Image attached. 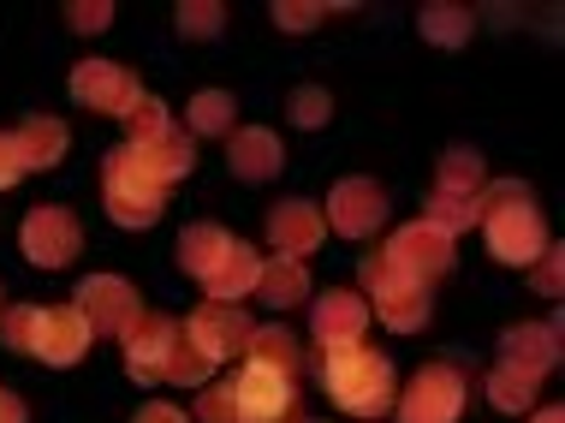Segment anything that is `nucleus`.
<instances>
[{
    "instance_id": "obj_1",
    "label": "nucleus",
    "mask_w": 565,
    "mask_h": 423,
    "mask_svg": "<svg viewBox=\"0 0 565 423\" xmlns=\"http://www.w3.org/2000/svg\"><path fill=\"white\" fill-rule=\"evenodd\" d=\"M477 226H482L488 251H494V263H507V268H530L547 245H554L524 179H494V186H482L477 191Z\"/></svg>"
},
{
    "instance_id": "obj_2",
    "label": "nucleus",
    "mask_w": 565,
    "mask_h": 423,
    "mask_svg": "<svg viewBox=\"0 0 565 423\" xmlns=\"http://www.w3.org/2000/svg\"><path fill=\"white\" fill-rule=\"evenodd\" d=\"M322 388L328 400L351 417H387L399 400V376L370 346H322Z\"/></svg>"
},
{
    "instance_id": "obj_3",
    "label": "nucleus",
    "mask_w": 565,
    "mask_h": 423,
    "mask_svg": "<svg viewBox=\"0 0 565 423\" xmlns=\"http://www.w3.org/2000/svg\"><path fill=\"white\" fill-rule=\"evenodd\" d=\"M0 335H7L12 352H30L42 364L66 370L89 352V328L72 305H7L0 316Z\"/></svg>"
},
{
    "instance_id": "obj_4",
    "label": "nucleus",
    "mask_w": 565,
    "mask_h": 423,
    "mask_svg": "<svg viewBox=\"0 0 565 423\" xmlns=\"http://www.w3.org/2000/svg\"><path fill=\"white\" fill-rule=\"evenodd\" d=\"M358 281H363V305H370V316H381L393 335H417V328L429 322V293H435V286L411 281L387 251L363 256V275Z\"/></svg>"
},
{
    "instance_id": "obj_5",
    "label": "nucleus",
    "mask_w": 565,
    "mask_h": 423,
    "mask_svg": "<svg viewBox=\"0 0 565 423\" xmlns=\"http://www.w3.org/2000/svg\"><path fill=\"white\" fill-rule=\"evenodd\" d=\"M102 198H108V215L119 226H156L161 221V209H167V191L161 186H149L143 168H137V156H131V144H119L102 156Z\"/></svg>"
},
{
    "instance_id": "obj_6",
    "label": "nucleus",
    "mask_w": 565,
    "mask_h": 423,
    "mask_svg": "<svg viewBox=\"0 0 565 423\" xmlns=\"http://www.w3.org/2000/svg\"><path fill=\"white\" fill-rule=\"evenodd\" d=\"M465 412V370L458 364H423L393 400L399 423H458Z\"/></svg>"
},
{
    "instance_id": "obj_7",
    "label": "nucleus",
    "mask_w": 565,
    "mask_h": 423,
    "mask_svg": "<svg viewBox=\"0 0 565 423\" xmlns=\"http://www.w3.org/2000/svg\"><path fill=\"white\" fill-rule=\"evenodd\" d=\"M233 394H238V423H310L298 405V376L244 364L233 376Z\"/></svg>"
},
{
    "instance_id": "obj_8",
    "label": "nucleus",
    "mask_w": 565,
    "mask_h": 423,
    "mask_svg": "<svg viewBox=\"0 0 565 423\" xmlns=\"http://www.w3.org/2000/svg\"><path fill=\"white\" fill-rule=\"evenodd\" d=\"M72 310L84 316V328H89V340H114V335H126L131 328V316L143 310V298H137V286L126 275H89L78 293H72Z\"/></svg>"
},
{
    "instance_id": "obj_9",
    "label": "nucleus",
    "mask_w": 565,
    "mask_h": 423,
    "mask_svg": "<svg viewBox=\"0 0 565 423\" xmlns=\"http://www.w3.org/2000/svg\"><path fill=\"white\" fill-rule=\"evenodd\" d=\"M19 245H24V256L36 268H66L72 256L84 251V226H78V215L72 209H60V203H36L24 215V226H19Z\"/></svg>"
},
{
    "instance_id": "obj_10",
    "label": "nucleus",
    "mask_w": 565,
    "mask_h": 423,
    "mask_svg": "<svg viewBox=\"0 0 565 423\" xmlns=\"http://www.w3.org/2000/svg\"><path fill=\"white\" fill-rule=\"evenodd\" d=\"M256 322L244 316L238 305H215L209 298L203 310L191 316V322H179V340H191L196 352L209 358V364H226V358H244V346H250Z\"/></svg>"
},
{
    "instance_id": "obj_11",
    "label": "nucleus",
    "mask_w": 565,
    "mask_h": 423,
    "mask_svg": "<svg viewBox=\"0 0 565 423\" xmlns=\"http://www.w3.org/2000/svg\"><path fill=\"white\" fill-rule=\"evenodd\" d=\"M119 340H126V376L149 388V382H161L167 358H173V346H179V316H167V310H137L131 328H126Z\"/></svg>"
},
{
    "instance_id": "obj_12",
    "label": "nucleus",
    "mask_w": 565,
    "mask_h": 423,
    "mask_svg": "<svg viewBox=\"0 0 565 423\" xmlns=\"http://www.w3.org/2000/svg\"><path fill=\"white\" fill-rule=\"evenodd\" d=\"M387 256L405 268L411 281H423V286H435L440 275H452V256H458V239L447 233H435L429 221H405L399 233L387 239Z\"/></svg>"
},
{
    "instance_id": "obj_13",
    "label": "nucleus",
    "mask_w": 565,
    "mask_h": 423,
    "mask_svg": "<svg viewBox=\"0 0 565 423\" xmlns=\"http://www.w3.org/2000/svg\"><path fill=\"white\" fill-rule=\"evenodd\" d=\"M322 221H328L340 239H370L375 226L387 221V191H381L375 179H340V186L328 191Z\"/></svg>"
},
{
    "instance_id": "obj_14",
    "label": "nucleus",
    "mask_w": 565,
    "mask_h": 423,
    "mask_svg": "<svg viewBox=\"0 0 565 423\" xmlns=\"http://www.w3.org/2000/svg\"><path fill=\"white\" fill-rule=\"evenodd\" d=\"M72 96H78L89 114L126 119V108L143 96V84H137L126 66H114V60H84V66L72 72Z\"/></svg>"
},
{
    "instance_id": "obj_15",
    "label": "nucleus",
    "mask_w": 565,
    "mask_h": 423,
    "mask_svg": "<svg viewBox=\"0 0 565 423\" xmlns=\"http://www.w3.org/2000/svg\"><path fill=\"white\" fill-rule=\"evenodd\" d=\"M322 239H328V221H322V209H316L310 198H286V203L268 209V245L280 256L303 263V256H316Z\"/></svg>"
},
{
    "instance_id": "obj_16",
    "label": "nucleus",
    "mask_w": 565,
    "mask_h": 423,
    "mask_svg": "<svg viewBox=\"0 0 565 423\" xmlns=\"http://www.w3.org/2000/svg\"><path fill=\"white\" fill-rule=\"evenodd\" d=\"M500 364L507 370H524V376H542L559 370V316H547V322H518L500 335Z\"/></svg>"
},
{
    "instance_id": "obj_17",
    "label": "nucleus",
    "mask_w": 565,
    "mask_h": 423,
    "mask_svg": "<svg viewBox=\"0 0 565 423\" xmlns=\"http://www.w3.org/2000/svg\"><path fill=\"white\" fill-rule=\"evenodd\" d=\"M363 328H370V305H363V293H345V286H333L310 305V335L322 346H358Z\"/></svg>"
},
{
    "instance_id": "obj_18",
    "label": "nucleus",
    "mask_w": 565,
    "mask_h": 423,
    "mask_svg": "<svg viewBox=\"0 0 565 423\" xmlns=\"http://www.w3.org/2000/svg\"><path fill=\"white\" fill-rule=\"evenodd\" d=\"M131 156H137V168H143L149 186H161V191H173L179 179H185L196 168V138H185V131H167V138L156 144H131Z\"/></svg>"
},
{
    "instance_id": "obj_19",
    "label": "nucleus",
    "mask_w": 565,
    "mask_h": 423,
    "mask_svg": "<svg viewBox=\"0 0 565 423\" xmlns=\"http://www.w3.org/2000/svg\"><path fill=\"white\" fill-rule=\"evenodd\" d=\"M12 161H19V173H42V168H54L60 156H66V144H72V131L60 126L54 114H36V119H24L19 131H12Z\"/></svg>"
},
{
    "instance_id": "obj_20",
    "label": "nucleus",
    "mask_w": 565,
    "mask_h": 423,
    "mask_svg": "<svg viewBox=\"0 0 565 423\" xmlns=\"http://www.w3.org/2000/svg\"><path fill=\"white\" fill-rule=\"evenodd\" d=\"M226 161H233V173L244 179V186H263V179L280 173V138H274L268 126H244L226 138Z\"/></svg>"
},
{
    "instance_id": "obj_21",
    "label": "nucleus",
    "mask_w": 565,
    "mask_h": 423,
    "mask_svg": "<svg viewBox=\"0 0 565 423\" xmlns=\"http://www.w3.org/2000/svg\"><path fill=\"white\" fill-rule=\"evenodd\" d=\"M256 275H263V256L233 239V245H226V256L215 263V275H209L203 286H209V298H215V305H238L244 293H256Z\"/></svg>"
},
{
    "instance_id": "obj_22",
    "label": "nucleus",
    "mask_w": 565,
    "mask_h": 423,
    "mask_svg": "<svg viewBox=\"0 0 565 423\" xmlns=\"http://www.w3.org/2000/svg\"><path fill=\"white\" fill-rule=\"evenodd\" d=\"M256 298L274 310H292V305H310V268L292 263V256H268L263 275H256Z\"/></svg>"
},
{
    "instance_id": "obj_23",
    "label": "nucleus",
    "mask_w": 565,
    "mask_h": 423,
    "mask_svg": "<svg viewBox=\"0 0 565 423\" xmlns=\"http://www.w3.org/2000/svg\"><path fill=\"white\" fill-rule=\"evenodd\" d=\"M226 245H233V233H226V226L191 221L185 233H179V268H185V275H196V281H209V275H215V263L226 256Z\"/></svg>"
},
{
    "instance_id": "obj_24",
    "label": "nucleus",
    "mask_w": 565,
    "mask_h": 423,
    "mask_svg": "<svg viewBox=\"0 0 565 423\" xmlns=\"http://www.w3.org/2000/svg\"><path fill=\"white\" fill-rule=\"evenodd\" d=\"M244 364H263V370L298 376V364H303V346H298L292 328L268 322V328H256V335H250V346H244Z\"/></svg>"
},
{
    "instance_id": "obj_25",
    "label": "nucleus",
    "mask_w": 565,
    "mask_h": 423,
    "mask_svg": "<svg viewBox=\"0 0 565 423\" xmlns=\"http://www.w3.org/2000/svg\"><path fill=\"white\" fill-rule=\"evenodd\" d=\"M233 114L238 102L226 89H196L185 108V138H233Z\"/></svg>"
},
{
    "instance_id": "obj_26",
    "label": "nucleus",
    "mask_w": 565,
    "mask_h": 423,
    "mask_svg": "<svg viewBox=\"0 0 565 423\" xmlns=\"http://www.w3.org/2000/svg\"><path fill=\"white\" fill-rule=\"evenodd\" d=\"M417 30H423V42H435V49H465L477 19H470V7H447V0H440V7H423Z\"/></svg>"
},
{
    "instance_id": "obj_27",
    "label": "nucleus",
    "mask_w": 565,
    "mask_h": 423,
    "mask_svg": "<svg viewBox=\"0 0 565 423\" xmlns=\"http://www.w3.org/2000/svg\"><path fill=\"white\" fill-rule=\"evenodd\" d=\"M482 186H488V173H482V156H477V149H452V156L440 161V179H435L440 198H477Z\"/></svg>"
},
{
    "instance_id": "obj_28",
    "label": "nucleus",
    "mask_w": 565,
    "mask_h": 423,
    "mask_svg": "<svg viewBox=\"0 0 565 423\" xmlns=\"http://www.w3.org/2000/svg\"><path fill=\"white\" fill-rule=\"evenodd\" d=\"M536 376H524V370H507V364H494L488 370V400L500 405V412H530V400H536Z\"/></svg>"
},
{
    "instance_id": "obj_29",
    "label": "nucleus",
    "mask_w": 565,
    "mask_h": 423,
    "mask_svg": "<svg viewBox=\"0 0 565 423\" xmlns=\"http://www.w3.org/2000/svg\"><path fill=\"white\" fill-rule=\"evenodd\" d=\"M126 131H131V144H156V138L173 131V114H167L161 96H149V89H143V96L126 108Z\"/></svg>"
},
{
    "instance_id": "obj_30",
    "label": "nucleus",
    "mask_w": 565,
    "mask_h": 423,
    "mask_svg": "<svg viewBox=\"0 0 565 423\" xmlns=\"http://www.w3.org/2000/svg\"><path fill=\"white\" fill-rule=\"evenodd\" d=\"M435 226V233L458 239L465 226H477V198H440V191H429V215H423Z\"/></svg>"
},
{
    "instance_id": "obj_31",
    "label": "nucleus",
    "mask_w": 565,
    "mask_h": 423,
    "mask_svg": "<svg viewBox=\"0 0 565 423\" xmlns=\"http://www.w3.org/2000/svg\"><path fill=\"white\" fill-rule=\"evenodd\" d=\"M286 114H292V126H303V131H322L328 114H333V96L322 84H298L292 102H286Z\"/></svg>"
},
{
    "instance_id": "obj_32",
    "label": "nucleus",
    "mask_w": 565,
    "mask_h": 423,
    "mask_svg": "<svg viewBox=\"0 0 565 423\" xmlns=\"http://www.w3.org/2000/svg\"><path fill=\"white\" fill-rule=\"evenodd\" d=\"M209 376H215V364H209V358L196 352L191 340H179V346H173V358H167V370H161V382H179V388H203Z\"/></svg>"
},
{
    "instance_id": "obj_33",
    "label": "nucleus",
    "mask_w": 565,
    "mask_h": 423,
    "mask_svg": "<svg viewBox=\"0 0 565 423\" xmlns=\"http://www.w3.org/2000/svg\"><path fill=\"white\" fill-rule=\"evenodd\" d=\"M226 30V7H215V0H203V7H179V36L185 42H215Z\"/></svg>"
},
{
    "instance_id": "obj_34",
    "label": "nucleus",
    "mask_w": 565,
    "mask_h": 423,
    "mask_svg": "<svg viewBox=\"0 0 565 423\" xmlns=\"http://www.w3.org/2000/svg\"><path fill=\"white\" fill-rule=\"evenodd\" d=\"M196 423H238L233 382H203V394H196Z\"/></svg>"
},
{
    "instance_id": "obj_35",
    "label": "nucleus",
    "mask_w": 565,
    "mask_h": 423,
    "mask_svg": "<svg viewBox=\"0 0 565 423\" xmlns=\"http://www.w3.org/2000/svg\"><path fill=\"white\" fill-rule=\"evenodd\" d=\"M66 19H72V30L96 36V30H108V24H114V7H108V0H72Z\"/></svg>"
},
{
    "instance_id": "obj_36",
    "label": "nucleus",
    "mask_w": 565,
    "mask_h": 423,
    "mask_svg": "<svg viewBox=\"0 0 565 423\" xmlns=\"http://www.w3.org/2000/svg\"><path fill=\"white\" fill-rule=\"evenodd\" d=\"M559 256H565L559 245H547V251L536 256V293H542V298H559V281H565V263H559Z\"/></svg>"
},
{
    "instance_id": "obj_37",
    "label": "nucleus",
    "mask_w": 565,
    "mask_h": 423,
    "mask_svg": "<svg viewBox=\"0 0 565 423\" xmlns=\"http://www.w3.org/2000/svg\"><path fill=\"white\" fill-rule=\"evenodd\" d=\"M274 24L280 30H316L322 24V7H303V0L292 7V0H280V7H274Z\"/></svg>"
},
{
    "instance_id": "obj_38",
    "label": "nucleus",
    "mask_w": 565,
    "mask_h": 423,
    "mask_svg": "<svg viewBox=\"0 0 565 423\" xmlns=\"http://www.w3.org/2000/svg\"><path fill=\"white\" fill-rule=\"evenodd\" d=\"M131 423H191V412H179V405H167V400H156V405H143Z\"/></svg>"
},
{
    "instance_id": "obj_39",
    "label": "nucleus",
    "mask_w": 565,
    "mask_h": 423,
    "mask_svg": "<svg viewBox=\"0 0 565 423\" xmlns=\"http://www.w3.org/2000/svg\"><path fill=\"white\" fill-rule=\"evenodd\" d=\"M0 423H30V405L12 388H0Z\"/></svg>"
},
{
    "instance_id": "obj_40",
    "label": "nucleus",
    "mask_w": 565,
    "mask_h": 423,
    "mask_svg": "<svg viewBox=\"0 0 565 423\" xmlns=\"http://www.w3.org/2000/svg\"><path fill=\"white\" fill-rule=\"evenodd\" d=\"M19 179H24V173H19V161H12V144L0 138V191H12Z\"/></svg>"
},
{
    "instance_id": "obj_41",
    "label": "nucleus",
    "mask_w": 565,
    "mask_h": 423,
    "mask_svg": "<svg viewBox=\"0 0 565 423\" xmlns=\"http://www.w3.org/2000/svg\"><path fill=\"white\" fill-rule=\"evenodd\" d=\"M530 423H565V412H559V405H542V412L530 417Z\"/></svg>"
}]
</instances>
